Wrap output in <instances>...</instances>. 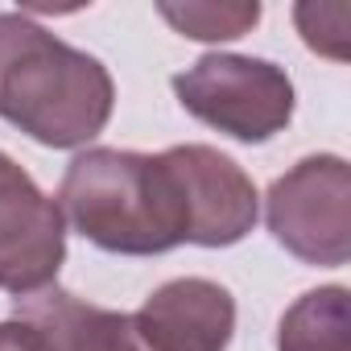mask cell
<instances>
[{"label":"cell","mask_w":351,"mask_h":351,"mask_svg":"<svg viewBox=\"0 0 351 351\" xmlns=\"http://www.w3.org/2000/svg\"><path fill=\"white\" fill-rule=\"evenodd\" d=\"M116 108L108 66L25 13H0V116L29 141L79 149L104 132Z\"/></svg>","instance_id":"6da1fadb"},{"label":"cell","mask_w":351,"mask_h":351,"mask_svg":"<svg viewBox=\"0 0 351 351\" xmlns=\"http://www.w3.org/2000/svg\"><path fill=\"white\" fill-rule=\"evenodd\" d=\"M54 203L83 240L120 256H157L191 236L169 153L87 149L66 165Z\"/></svg>","instance_id":"7a4b0ae2"},{"label":"cell","mask_w":351,"mask_h":351,"mask_svg":"<svg viewBox=\"0 0 351 351\" xmlns=\"http://www.w3.org/2000/svg\"><path fill=\"white\" fill-rule=\"evenodd\" d=\"M173 91L191 116L244 145H261L293 120V83L269 58L203 54L173 75Z\"/></svg>","instance_id":"3957f363"},{"label":"cell","mask_w":351,"mask_h":351,"mask_svg":"<svg viewBox=\"0 0 351 351\" xmlns=\"http://www.w3.org/2000/svg\"><path fill=\"white\" fill-rule=\"evenodd\" d=\"M273 240L306 265L339 269L351 256V169L335 153L302 157L273 182L269 203Z\"/></svg>","instance_id":"277c9868"},{"label":"cell","mask_w":351,"mask_h":351,"mask_svg":"<svg viewBox=\"0 0 351 351\" xmlns=\"http://www.w3.org/2000/svg\"><path fill=\"white\" fill-rule=\"evenodd\" d=\"M66 261V219L50 195L0 153V289L34 298L58 281Z\"/></svg>","instance_id":"5b68a950"},{"label":"cell","mask_w":351,"mask_h":351,"mask_svg":"<svg viewBox=\"0 0 351 351\" xmlns=\"http://www.w3.org/2000/svg\"><path fill=\"white\" fill-rule=\"evenodd\" d=\"M182 182L191 236L186 244L199 248H232L240 244L261 215V195L252 178L211 145H173L165 149Z\"/></svg>","instance_id":"8992f818"},{"label":"cell","mask_w":351,"mask_h":351,"mask_svg":"<svg viewBox=\"0 0 351 351\" xmlns=\"http://www.w3.org/2000/svg\"><path fill=\"white\" fill-rule=\"evenodd\" d=\"M153 351H228L236 335V298L207 277L165 281L132 314Z\"/></svg>","instance_id":"52a82bcc"},{"label":"cell","mask_w":351,"mask_h":351,"mask_svg":"<svg viewBox=\"0 0 351 351\" xmlns=\"http://www.w3.org/2000/svg\"><path fill=\"white\" fill-rule=\"evenodd\" d=\"M13 318H25L29 326H38L46 339V351H153L141 339L132 314L91 306L58 285L34 298H17Z\"/></svg>","instance_id":"ba28073f"},{"label":"cell","mask_w":351,"mask_h":351,"mask_svg":"<svg viewBox=\"0 0 351 351\" xmlns=\"http://www.w3.org/2000/svg\"><path fill=\"white\" fill-rule=\"evenodd\" d=\"M277 351H351V306L343 285L302 293L277 322Z\"/></svg>","instance_id":"9c48e42d"},{"label":"cell","mask_w":351,"mask_h":351,"mask_svg":"<svg viewBox=\"0 0 351 351\" xmlns=\"http://www.w3.org/2000/svg\"><path fill=\"white\" fill-rule=\"evenodd\" d=\"M157 13L195 42H228L244 38L261 21V5H157Z\"/></svg>","instance_id":"30bf717a"},{"label":"cell","mask_w":351,"mask_h":351,"mask_svg":"<svg viewBox=\"0 0 351 351\" xmlns=\"http://www.w3.org/2000/svg\"><path fill=\"white\" fill-rule=\"evenodd\" d=\"M0 351H46V339L25 318H9L0 322Z\"/></svg>","instance_id":"8fae6325"}]
</instances>
